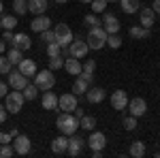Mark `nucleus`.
<instances>
[{"instance_id": "1", "label": "nucleus", "mask_w": 160, "mask_h": 158, "mask_svg": "<svg viewBox=\"0 0 160 158\" xmlns=\"http://www.w3.org/2000/svg\"><path fill=\"white\" fill-rule=\"evenodd\" d=\"M56 126H58V130H60L62 135L71 137L73 133H77V128H79V120L75 118V113H66V111H62L60 115H58V120H56Z\"/></svg>"}, {"instance_id": "2", "label": "nucleus", "mask_w": 160, "mask_h": 158, "mask_svg": "<svg viewBox=\"0 0 160 158\" xmlns=\"http://www.w3.org/2000/svg\"><path fill=\"white\" fill-rule=\"evenodd\" d=\"M88 47L90 49H102L107 45V30L102 28V26H96V28H90V32H88V38H86Z\"/></svg>"}, {"instance_id": "3", "label": "nucleus", "mask_w": 160, "mask_h": 158, "mask_svg": "<svg viewBox=\"0 0 160 158\" xmlns=\"http://www.w3.org/2000/svg\"><path fill=\"white\" fill-rule=\"evenodd\" d=\"M24 103H26V98L22 94V90H13V92H9L4 96V107H7L9 113H19L22 107H24Z\"/></svg>"}, {"instance_id": "4", "label": "nucleus", "mask_w": 160, "mask_h": 158, "mask_svg": "<svg viewBox=\"0 0 160 158\" xmlns=\"http://www.w3.org/2000/svg\"><path fill=\"white\" fill-rule=\"evenodd\" d=\"M34 85H37L41 92L51 90V88L56 85V75H53V71H51V69H47V71H38V73L34 75Z\"/></svg>"}, {"instance_id": "5", "label": "nucleus", "mask_w": 160, "mask_h": 158, "mask_svg": "<svg viewBox=\"0 0 160 158\" xmlns=\"http://www.w3.org/2000/svg\"><path fill=\"white\" fill-rule=\"evenodd\" d=\"M53 34H56V43H58L62 49H66L68 45H71V41L75 38L73 30H71L66 24H58L56 28H53Z\"/></svg>"}, {"instance_id": "6", "label": "nucleus", "mask_w": 160, "mask_h": 158, "mask_svg": "<svg viewBox=\"0 0 160 158\" xmlns=\"http://www.w3.org/2000/svg\"><path fill=\"white\" fill-rule=\"evenodd\" d=\"M88 51H90V47H88L86 38H73L71 41V45H68V56H73V58H88Z\"/></svg>"}, {"instance_id": "7", "label": "nucleus", "mask_w": 160, "mask_h": 158, "mask_svg": "<svg viewBox=\"0 0 160 158\" xmlns=\"http://www.w3.org/2000/svg\"><path fill=\"white\" fill-rule=\"evenodd\" d=\"M11 145H13V150H15V154L26 156V154H30L32 143H30V137H26V135H17V137H13Z\"/></svg>"}, {"instance_id": "8", "label": "nucleus", "mask_w": 160, "mask_h": 158, "mask_svg": "<svg viewBox=\"0 0 160 158\" xmlns=\"http://www.w3.org/2000/svg\"><path fill=\"white\" fill-rule=\"evenodd\" d=\"M7 84L11 85L13 90H24L30 81H28V77H26V75H22L17 69H15V71L11 69V71H9V75H7Z\"/></svg>"}, {"instance_id": "9", "label": "nucleus", "mask_w": 160, "mask_h": 158, "mask_svg": "<svg viewBox=\"0 0 160 158\" xmlns=\"http://www.w3.org/2000/svg\"><path fill=\"white\" fill-rule=\"evenodd\" d=\"M126 109L130 111V115H135V118H141V115H145V111H148V103H145V98L141 96H135L128 100V107Z\"/></svg>"}, {"instance_id": "10", "label": "nucleus", "mask_w": 160, "mask_h": 158, "mask_svg": "<svg viewBox=\"0 0 160 158\" xmlns=\"http://www.w3.org/2000/svg\"><path fill=\"white\" fill-rule=\"evenodd\" d=\"M128 94L124 92V90H115V92H111V98H109V103H111V107L115 111H124L126 107H128Z\"/></svg>"}, {"instance_id": "11", "label": "nucleus", "mask_w": 160, "mask_h": 158, "mask_svg": "<svg viewBox=\"0 0 160 158\" xmlns=\"http://www.w3.org/2000/svg\"><path fill=\"white\" fill-rule=\"evenodd\" d=\"M75 107H77V94H62L58 96V109L60 111H66V113H73Z\"/></svg>"}, {"instance_id": "12", "label": "nucleus", "mask_w": 160, "mask_h": 158, "mask_svg": "<svg viewBox=\"0 0 160 158\" xmlns=\"http://www.w3.org/2000/svg\"><path fill=\"white\" fill-rule=\"evenodd\" d=\"M105 143H107V137L105 133H98V130H90V137H88L86 145L90 150H105Z\"/></svg>"}, {"instance_id": "13", "label": "nucleus", "mask_w": 160, "mask_h": 158, "mask_svg": "<svg viewBox=\"0 0 160 158\" xmlns=\"http://www.w3.org/2000/svg\"><path fill=\"white\" fill-rule=\"evenodd\" d=\"M83 145H86V139L83 137H79L77 133H73L71 137H68V156H79L81 154V150H83Z\"/></svg>"}, {"instance_id": "14", "label": "nucleus", "mask_w": 160, "mask_h": 158, "mask_svg": "<svg viewBox=\"0 0 160 158\" xmlns=\"http://www.w3.org/2000/svg\"><path fill=\"white\" fill-rule=\"evenodd\" d=\"M120 22H118V17L113 15V13H105L102 15V28L107 30V34H118L120 32Z\"/></svg>"}, {"instance_id": "15", "label": "nucleus", "mask_w": 160, "mask_h": 158, "mask_svg": "<svg viewBox=\"0 0 160 158\" xmlns=\"http://www.w3.org/2000/svg\"><path fill=\"white\" fill-rule=\"evenodd\" d=\"M139 22H141L143 28H152L154 22H156V13H154V9H152V7H141V9H139Z\"/></svg>"}, {"instance_id": "16", "label": "nucleus", "mask_w": 160, "mask_h": 158, "mask_svg": "<svg viewBox=\"0 0 160 158\" xmlns=\"http://www.w3.org/2000/svg\"><path fill=\"white\" fill-rule=\"evenodd\" d=\"M17 71H19L22 75H26L28 79H30V77H34V75L38 73L37 62H34V60H30V58H24V60L19 62V64H17Z\"/></svg>"}, {"instance_id": "17", "label": "nucleus", "mask_w": 160, "mask_h": 158, "mask_svg": "<svg viewBox=\"0 0 160 158\" xmlns=\"http://www.w3.org/2000/svg\"><path fill=\"white\" fill-rule=\"evenodd\" d=\"M30 28H32L34 32H43V30H49V28H51V19L47 17V15H34V19H32Z\"/></svg>"}, {"instance_id": "18", "label": "nucleus", "mask_w": 160, "mask_h": 158, "mask_svg": "<svg viewBox=\"0 0 160 158\" xmlns=\"http://www.w3.org/2000/svg\"><path fill=\"white\" fill-rule=\"evenodd\" d=\"M41 105H43V109H47V111H58V96L51 90H47V92H43Z\"/></svg>"}, {"instance_id": "19", "label": "nucleus", "mask_w": 160, "mask_h": 158, "mask_svg": "<svg viewBox=\"0 0 160 158\" xmlns=\"http://www.w3.org/2000/svg\"><path fill=\"white\" fill-rule=\"evenodd\" d=\"M13 47L22 49V51H26V49L32 47V41H30V37L28 34H24V32H17V34H13V41H11Z\"/></svg>"}, {"instance_id": "20", "label": "nucleus", "mask_w": 160, "mask_h": 158, "mask_svg": "<svg viewBox=\"0 0 160 158\" xmlns=\"http://www.w3.org/2000/svg\"><path fill=\"white\" fill-rule=\"evenodd\" d=\"M83 96H86L88 103L98 105V103H102V100H105V90H102V88H88V92L83 94Z\"/></svg>"}, {"instance_id": "21", "label": "nucleus", "mask_w": 160, "mask_h": 158, "mask_svg": "<svg viewBox=\"0 0 160 158\" xmlns=\"http://www.w3.org/2000/svg\"><path fill=\"white\" fill-rule=\"evenodd\" d=\"M68 150V137L66 135H60L56 139H51V152L53 154H64Z\"/></svg>"}, {"instance_id": "22", "label": "nucleus", "mask_w": 160, "mask_h": 158, "mask_svg": "<svg viewBox=\"0 0 160 158\" xmlns=\"http://www.w3.org/2000/svg\"><path fill=\"white\" fill-rule=\"evenodd\" d=\"M47 7V0H28V13L32 15H45Z\"/></svg>"}, {"instance_id": "23", "label": "nucleus", "mask_w": 160, "mask_h": 158, "mask_svg": "<svg viewBox=\"0 0 160 158\" xmlns=\"http://www.w3.org/2000/svg\"><path fill=\"white\" fill-rule=\"evenodd\" d=\"M64 69L68 75H79L81 73V62H79V58L68 56V58H64Z\"/></svg>"}, {"instance_id": "24", "label": "nucleus", "mask_w": 160, "mask_h": 158, "mask_svg": "<svg viewBox=\"0 0 160 158\" xmlns=\"http://www.w3.org/2000/svg\"><path fill=\"white\" fill-rule=\"evenodd\" d=\"M120 7L126 15H132L141 9V0H120Z\"/></svg>"}, {"instance_id": "25", "label": "nucleus", "mask_w": 160, "mask_h": 158, "mask_svg": "<svg viewBox=\"0 0 160 158\" xmlns=\"http://www.w3.org/2000/svg\"><path fill=\"white\" fill-rule=\"evenodd\" d=\"M88 88H90V84H88L83 77H79V75H77V79H75V84H73V94L83 96V94L88 92Z\"/></svg>"}, {"instance_id": "26", "label": "nucleus", "mask_w": 160, "mask_h": 158, "mask_svg": "<svg viewBox=\"0 0 160 158\" xmlns=\"http://www.w3.org/2000/svg\"><path fill=\"white\" fill-rule=\"evenodd\" d=\"M128 154H130L132 158L145 156V143H143V141H132V143H130V150H128Z\"/></svg>"}, {"instance_id": "27", "label": "nucleus", "mask_w": 160, "mask_h": 158, "mask_svg": "<svg viewBox=\"0 0 160 158\" xmlns=\"http://www.w3.org/2000/svg\"><path fill=\"white\" fill-rule=\"evenodd\" d=\"M128 34L132 38H148L149 37V28H143L141 24L137 26H130V30H128Z\"/></svg>"}, {"instance_id": "28", "label": "nucleus", "mask_w": 160, "mask_h": 158, "mask_svg": "<svg viewBox=\"0 0 160 158\" xmlns=\"http://www.w3.org/2000/svg\"><path fill=\"white\" fill-rule=\"evenodd\" d=\"M7 58L11 60V64L17 66L19 62L24 60V51H22V49H17V47H11V49H9V54H7Z\"/></svg>"}, {"instance_id": "29", "label": "nucleus", "mask_w": 160, "mask_h": 158, "mask_svg": "<svg viewBox=\"0 0 160 158\" xmlns=\"http://www.w3.org/2000/svg\"><path fill=\"white\" fill-rule=\"evenodd\" d=\"M0 24L4 30H13L17 26V17L15 15H0Z\"/></svg>"}, {"instance_id": "30", "label": "nucleus", "mask_w": 160, "mask_h": 158, "mask_svg": "<svg viewBox=\"0 0 160 158\" xmlns=\"http://www.w3.org/2000/svg\"><path fill=\"white\" fill-rule=\"evenodd\" d=\"M94 126H96V118H92V115L79 118V128H83V130H94Z\"/></svg>"}, {"instance_id": "31", "label": "nucleus", "mask_w": 160, "mask_h": 158, "mask_svg": "<svg viewBox=\"0 0 160 158\" xmlns=\"http://www.w3.org/2000/svg\"><path fill=\"white\" fill-rule=\"evenodd\" d=\"M13 11H15L17 17L19 15H26L28 13V0H13Z\"/></svg>"}, {"instance_id": "32", "label": "nucleus", "mask_w": 160, "mask_h": 158, "mask_svg": "<svg viewBox=\"0 0 160 158\" xmlns=\"http://www.w3.org/2000/svg\"><path fill=\"white\" fill-rule=\"evenodd\" d=\"M22 94H24L26 100H34V98H37V94H38V88L34 84H28L24 90H22Z\"/></svg>"}, {"instance_id": "33", "label": "nucleus", "mask_w": 160, "mask_h": 158, "mask_svg": "<svg viewBox=\"0 0 160 158\" xmlns=\"http://www.w3.org/2000/svg\"><path fill=\"white\" fill-rule=\"evenodd\" d=\"M96 71V62L92 60V58H88L86 62H81V73L83 75H94Z\"/></svg>"}, {"instance_id": "34", "label": "nucleus", "mask_w": 160, "mask_h": 158, "mask_svg": "<svg viewBox=\"0 0 160 158\" xmlns=\"http://www.w3.org/2000/svg\"><path fill=\"white\" fill-rule=\"evenodd\" d=\"M83 24H86L88 28H96V26H102V22L96 17V13H90V15L83 17Z\"/></svg>"}, {"instance_id": "35", "label": "nucleus", "mask_w": 160, "mask_h": 158, "mask_svg": "<svg viewBox=\"0 0 160 158\" xmlns=\"http://www.w3.org/2000/svg\"><path fill=\"white\" fill-rule=\"evenodd\" d=\"M107 45L111 49H120L122 47V37L120 34H107Z\"/></svg>"}, {"instance_id": "36", "label": "nucleus", "mask_w": 160, "mask_h": 158, "mask_svg": "<svg viewBox=\"0 0 160 158\" xmlns=\"http://www.w3.org/2000/svg\"><path fill=\"white\" fill-rule=\"evenodd\" d=\"M11 69H13L11 60H9L7 56H2V54H0V75H9Z\"/></svg>"}, {"instance_id": "37", "label": "nucleus", "mask_w": 160, "mask_h": 158, "mask_svg": "<svg viewBox=\"0 0 160 158\" xmlns=\"http://www.w3.org/2000/svg\"><path fill=\"white\" fill-rule=\"evenodd\" d=\"M49 69L51 71H58V69H64V56H53V58H49Z\"/></svg>"}, {"instance_id": "38", "label": "nucleus", "mask_w": 160, "mask_h": 158, "mask_svg": "<svg viewBox=\"0 0 160 158\" xmlns=\"http://www.w3.org/2000/svg\"><path fill=\"white\" fill-rule=\"evenodd\" d=\"M90 4H92V13H96V15H98V13H102L105 9H107V4H109V2H107V0H92Z\"/></svg>"}, {"instance_id": "39", "label": "nucleus", "mask_w": 160, "mask_h": 158, "mask_svg": "<svg viewBox=\"0 0 160 158\" xmlns=\"http://www.w3.org/2000/svg\"><path fill=\"white\" fill-rule=\"evenodd\" d=\"M60 54H62V47L56 43V41H53V43H47V56H49V58H53V56H60Z\"/></svg>"}, {"instance_id": "40", "label": "nucleus", "mask_w": 160, "mask_h": 158, "mask_svg": "<svg viewBox=\"0 0 160 158\" xmlns=\"http://www.w3.org/2000/svg\"><path fill=\"white\" fill-rule=\"evenodd\" d=\"M13 154H15V150H13L11 143H2V145H0V156L2 158H11Z\"/></svg>"}, {"instance_id": "41", "label": "nucleus", "mask_w": 160, "mask_h": 158, "mask_svg": "<svg viewBox=\"0 0 160 158\" xmlns=\"http://www.w3.org/2000/svg\"><path fill=\"white\" fill-rule=\"evenodd\" d=\"M122 126L126 128V130H135V128H137V118H135V115H128V118H124Z\"/></svg>"}, {"instance_id": "42", "label": "nucleus", "mask_w": 160, "mask_h": 158, "mask_svg": "<svg viewBox=\"0 0 160 158\" xmlns=\"http://www.w3.org/2000/svg\"><path fill=\"white\" fill-rule=\"evenodd\" d=\"M38 34H41V41H43V43H53V41H56V34H53V30H43V32H38Z\"/></svg>"}, {"instance_id": "43", "label": "nucleus", "mask_w": 160, "mask_h": 158, "mask_svg": "<svg viewBox=\"0 0 160 158\" xmlns=\"http://www.w3.org/2000/svg\"><path fill=\"white\" fill-rule=\"evenodd\" d=\"M13 141V137L9 133H2V130H0V145H2V143H11Z\"/></svg>"}, {"instance_id": "44", "label": "nucleus", "mask_w": 160, "mask_h": 158, "mask_svg": "<svg viewBox=\"0 0 160 158\" xmlns=\"http://www.w3.org/2000/svg\"><path fill=\"white\" fill-rule=\"evenodd\" d=\"M9 94V84L7 81H0V98H4Z\"/></svg>"}, {"instance_id": "45", "label": "nucleus", "mask_w": 160, "mask_h": 158, "mask_svg": "<svg viewBox=\"0 0 160 158\" xmlns=\"http://www.w3.org/2000/svg\"><path fill=\"white\" fill-rule=\"evenodd\" d=\"M7 115H9L7 107H4V105H0V124H4V122H7Z\"/></svg>"}, {"instance_id": "46", "label": "nucleus", "mask_w": 160, "mask_h": 158, "mask_svg": "<svg viewBox=\"0 0 160 158\" xmlns=\"http://www.w3.org/2000/svg\"><path fill=\"white\" fill-rule=\"evenodd\" d=\"M2 41H13V30H4V34H2Z\"/></svg>"}, {"instance_id": "47", "label": "nucleus", "mask_w": 160, "mask_h": 158, "mask_svg": "<svg viewBox=\"0 0 160 158\" xmlns=\"http://www.w3.org/2000/svg\"><path fill=\"white\" fill-rule=\"evenodd\" d=\"M152 9H154V13H156V15H160V0H154Z\"/></svg>"}, {"instance_id": "48", "label": "nucleus", "mask_w": 160, "mask_h": 158, "mask_svg": "<svg viewBox=\"0 0 160 158\" xmlns=\"http://www.w3.org/2000/svg\"><path fill=\"white\" fill-rule=\"evenodd\" d=\"M9 135H11V137H17V135H19V130H17V128H11V130H9Z\"/></svg>"}, {"instance_id": "49", "label": "nucleus", "mask_w": 160, "mask_h": 158, "mask_svg": "<svg viewBox=\"0 0 160 158\" xmlns=\"http://www.w3.org/2000/svg\"><path fill=\"white\" fill-rule=\"evenodd\" d=\"M4 49H7V43H4V41H0V54H4Z\"/></svg>"}, {"instance_id": "50", "label": "nucleus", "mask_w": 160, "mask_h": 158, "mask_svg": "<svg viewBox=\"0 0 160 158\" xmlns=\"http://www.w3.org/2000/svg\"><path fill=\"white\" fill-rule=\"evenodd\" d=\"M2 11H4V4H2V0H0V15H2Z\"/></svg>"}, {"instance_id": "51", "label": "nucleus", "mask_w": 160, "mask_h": 158, "mask_svg": "<svg viewBox=\"0 0 160 158\" xmlns=\"http://www.w3.org/2000/svg\"><path fill=\"white\" fill-rule=\"evenodd\" d=\"M79 2H83V4H90V2H92V0H79Z\"/></svg>"}, {"instance_id": "52", "label": "nucleus", "mask_w": 160, "mask_h": 158, "mask_svg": "<svg viewBox=\"0 0 160 158\" xmlns=\"http://www.w3.org/2000/svg\"><path fill=\"white\" fill-rule=\"evenodd\" d=\"M56 2H58V4H62V2H68V0H56Z\"/></svg>"}, {"instance_id": "53", "label": "nucleus", "mask_w": 160, "mask_h": 158, "mask_svg": "<svg viewBox=\"0 0 160 158\" xmlns=\"http://www.w3.org/2000/svg\"><path fill=\"white\" fill-rule=\"evenodd\" d=\"M107 2H120V0H107Z\"/></svg>"}, {"instance_id": "54", "label": "nucleus", "mask_w": 160, "mask_h": 158, "mask_svg": "<svg viewBox=\"0 0 160 158\" xmlns=\"http://www.w3.org/2000/svg\"><path fill=\"white\" fill-rule=\"evenodd\" d=\"M156 156H158V158H160V152H158V154H156Z\"/></svg>"}, {"instance_id": "55", "label": "nucleus", "mask_w": 160, "mask_h": 158, "mask_svg": "<svg viewBox=\"0 0 160 158\" xmlns=\"http://www.w3.org/2000/svg\"><path fill=\"white\" fill-rule=\"evenodd\" d=\"M0 28H2V24H0Z\"/></svg>"}]
</instances>
